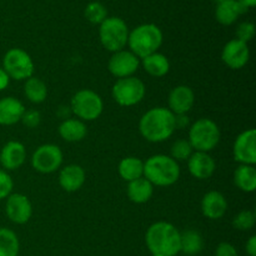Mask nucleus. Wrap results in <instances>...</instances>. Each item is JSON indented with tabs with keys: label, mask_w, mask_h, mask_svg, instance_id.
<instances>
[{
	"label": "nucleus",
	"mask_w": 256,
	"mask_h": 256,
	"mask_svg": "<svg viewBox=\"0 0 256 256\" xmlns=\"http://www.w3.org/2000/svg\"><path fill=\"white\" fill-rule=\"evenodd\" d=\"M255 35V25L250 22H244L238 26L236 39L242 42H249Z\"/></svg>",
	"instance_id": "473e14b6"
},
{
	"label": "nucleus",
	"mask_w": 256,
	"mask_h": 256,
	"mask_svg": "<svg viewBox=\"0 0 256 256\" xmlns=\"http://www.w3.org/2000/svg\"><path fill=\"white\" fill-rule=\"evenodd\" d=\"M190 120L188 118L186 114H180V115H175V128L176 129H184L189 125Z\"/></svg>",
	"instance_id": "e433bc0d"
},
{
	"label": "nucleus",
	"mask_w": 256,
	"mask_h": 256,
	"mask_svg": "<svg viewBox=\"0 0 256 256\" xmlns=\"http://www.w3.org/2000/svg\"><path fill=\"white\" fill-rule=\"evenodd\" d=\"M246 10V8L242 6L238 0H219L215 10V16L220 24L232 25Z\"/></svg>",
	"instance_id": "412c9836"
},
{
	"label": "nucleus",
	"mask_w": 256,
	"mask_h": 256,
	"mask_svg": "<svg viewBox=\"0 0 256 256\" xmlns=\"http://www.w3.org/2000/svg\"><path fill=\"white\" fill-rule=\"evenodd\" d=\"M10 82V78L8 76V74L5 72V70L2 68H0V92H2L4 89H6L8 85Z\"/></svg>",
	"instance_id": "58836bf2"
},
{
	"label": "nucleus",
	"mask_w": 256,
	"mask_h": 256,
	"mask_svg": "<svg viewBox=\"0 0 256 256\" xmlns=\"http://www.w3.org/2000/svg\"><path fill=\"white\" fill-rule=\"evenodd\" d=\"M70 109L82 122H92L102 115L104 102L99 94L90 89H82L72 98Z\"/></svg>",
	"instance_id": "0eeeda50"
},
{
	"label": "nucleus",
	"mask_w": 256,
	"mask_h": 256,
	"mask_svg": "<svg viewBox=\"0 0 256 256\" xmlns=\"http://www.w3.org/2000/svg\"><path fill=\"white\" fill-rule=\"evenodd\" d=\"M232 154L240 164H256V130L248 129L239 134L234 142Z\"/></svg>",
	"instance_id": "f8f14e48"
},
{
	"label": "nucleus",
	"mask_w": 256,
	"mask_h": 256,
	"mask_svg": "<svg viewBox=\"0 0 256 256\" xmlns=\"http://www.w3.org/2000/svg\"><path fill=\"white\" fill-rule=\"evenodd\" d=\"M86 175L80 165L70 164L62 168L59 174V184L65 192H75L85 184Z\"/></svg>",
	"instance_id": "6ab92c4d"
},
{
	"label": "nucleus",
	"mask_w": 256,
	"mask_h": 256,
	"mask_svg": "<svg viewBox=\"0 0 256 256\" xmlns=\"http://www.w3.org/2000/svg\"><path fill=\"white\" fill-rule=\"evenodd\" d=\"M2 69L10 79L28 80L34 74V62L25 50L12 48L4 55Z\"/></svg>",
	"instance_id": "1a4fd4ad"
},
{
	"label": "nucleus",
	"mask_w": 256,
	"mask_h": 256,
	"mask_svg": "<svg viewBox=\"0 0 256 256\" xmlns=\"http://www.w3.org/2000/svg\"><path fill=\"white\" fill-rule=\"evenodd\" d=\"M169 110L174 115L188 114L194 106L195 94L186 85H178L169 94Z\"/></svg>",
	"instance_id": "2eb2a0df"
},
{
	"label": "nucleus",
	"mask_w": 256,
	"mask_h": 256,
	"mask_svg": "<svg viewBox=\"0 0 256 256\" xmlns=\"http://www.w3.org/2000/svg\"><path fill=\"white\" fill-rule=\"evenodd\" d=\"M59 135L69 142H82L88 134L86 125L84 122L79 119H65L62 124L59 125Z\"/></svg>",
	"instance_id": "5701e85b"
},
{
	"label": "nucleus",
	"mask_w": 256,
	"mask_h": 256,
	"mask_svg": "<svg viewBox=\"0 0 256 256\" xmlns=\"http://www.w3.org/2000/svg\"><path fill=\"white\" fill-rule=\"evenodd\" d=\"M12 186H14V182H12V176L5 170L0 169V200L6 199L12 194Z\"/></svg>",
	"instance_id": "72a5a7b5"
},
{
	"label": "nucleus",
	"mask_w": 256,
	"mask_h": 256,
	"mask_svg": "<svg viewBox=\"0 0 256 256\" xmlns=\"http://www.w3.org/2000/svg\"><path fill=\"white\" fill-rule=\"evenodd\" d=\"M234 182L242 192H254L256 189V169L254 165L240 164L234 172Z\"/></svg>",
	"instance_id": "393cba45"
},
{
	"label": "nucleus",
	"mask_w": 256,
	"mask_h": 256,
	"mask_svg": "<svg viewBox=\"0 0 256 256\" xmlns=\"http://www.w3.org/2000/svg\"><path fill=\"white\" fill-rule=\"evenodd\" d=\"M240 4L242 5L244 8L249 9V8H254L256 5V0H238Z\"/></svg>",
	"instance_id": "ea45409f"
},
{
	"label": "nucleus",
	"mask_w": 256,
	"mask_h": 256,
	"mask_svg": "<svg viewBox=\"0 0 256 256\" xmlns=\"http://www.w3.org/2000/svg\"><path fill=\"white\" fill-rule=\"evenodd\" d=\"M26 159V149L19 142H8L0 152V164L5 170H16Z\"/></svg>",
	"instance_id": "f3484780"
},
{
	"label": "nucleus",
	"mask_w": 256,
	"mask_h": 256,
	"mask_svg": "<svg viewBox=\"0 0 256 256\" xmlns=\"http://www.w3.org/2000/svg\"><path fill=\"white\" fill-rule=\"evenodd\" d=\"M20 242L18 235L12 230L0 228V256H18Z\"/></svg>",
	"instance_id": "c85d7f7f"
},
{
	"label": "nucleus",
	"mask_w": 256,
	"mask_h": 256,
	"mask_svg": "<svg viewBox=\"0 0 256 256\" xmlns=\"http://www.w3.org/2000/svg\"><path fill=\"white\" fill-rule=\"evenodd\" d=\"M204 248V240L202 234L196 230H186L180 234V252L188 256H195L200 254Z\"/></svg>",
	"instance_id": "bb28decb"
},
{
	"label": "nucleus",
	"mask_w": 256,
	"mask_h": 256,
	"mask_svg": "<svg viewBox=\"0 0 256 256\" xmlns=\"http://www.w3.org/2000/svg\"><path fill=\"white\" fill-rule=\"evenodd\" d=\"M192 152H194V149H192L189 140L180 139L176 140L172 145V158L175 162H184V160H188L192 156Z\"/></svg>",
	"instance_id": "7c9ffc66"
},
{
	"label": "nucleus",
	"mask_w": 256,
	"mask_h": 256,
	"mask_svg": "<svg viewBox=\"0 0 256 256\" xmlns=\"http://www.w3.org/2000/svg\"><path fill=\"white\" fill-rule=\"evenodd\" d=\"M112 99L120 106H134L144 99L146 94L145 84L135 76L118 79L112 90Z\"/></svg>",
	"instance_id": "6e6552de"
},
{
	"label": "nucleus",
	"mask_w": 256,
	"mask_h": 256,
	"mask_svg": "<svg viewBox=\"0 0 256 256\" xmlns=\"http://www.w3.org/2000/svg\"><path fill=\"white\" fill-rule=\"evenodd\" d=\"M222 59L226 66L232 70H239L249 62L250 50L246 42L232 39L225 44L222 52Z\"/></svg>",
	"instance_id": "4468645a"
},
{
	"label": "nucleus",
	"mask_w": 256,
	"mask_h": 256,
	"mask_svg": "<svg viewBox=\"0 0 256 256\" xmlns=\"http://www.w3.org/2000/svg\"><path fill=\"white\" fill-rule=\"evenodd\" d=\"M220 129L212 119L202 118L192 125L189 130V142L195 152H209L220 142Z\"/></svg>",
	"instance_id": "39448f33"
},
{
	"label": "nucleus",
	"mask_w": 256,
	"mask_h": 256,
	"mask_svg": "<svg viewBox=\"0 0 256 256\" xmlns=\"http://www.w3.org/2000/svg\"><path fill=\"white\" fill-rule=\"evenodd\" d=\"M126 192L130 202H135V204H145L152 199V194H154V185L142 176L134 182H130L128 184Z\"/></svg>",
	"instance_id": "4be33fe9"
},
{
	"label": "nucleus",
	"mask_w": 256,
	"mask_h": 256,
	"mask_svg": "<svg viewBox=\"0 0 256 256\" xmlns=\"http://www.w3.org/2000/svg\"><path fill=\"white\" fill-rule=\"evenodd\" d=\"M142 65L148 74L155 78L165 76L170 70L169 59L160 52H154L145 56L144 59H142Z\"/></svg>",
	"instance_id": "b1692460"
},
{
	"label": "nucleus",
	"mask_w": 256,
	"mask_h": 256,
	"mask_svg": "<svg viewBox=\"0 0 256 256\" xmlns=\"http://www.w3.org/2000/svg\"><path fill=\"white\" fill-rule=\"evenodd\" d=\"M162 44V32L155 24H142L129 32L128 45L139 59L158 52Z\"/></svg>",
	"instance_id": "20e7f679"
},
{
	"label": "nucleus",
	"mask_w": 256,
	"mask_h": 256,
	"mask_svg": "<svg viewBox=\"0 0 256 256\" xmlns=\"http://www.w3.org/2000/svg\"><path fill=\"white\" fill-rule=\"evenodd\" d=\"M144 178L156 186H170L179 180L180 166L172 156L152 155L144 162Z\"/></svg>",
	"instance_id": "7ed1b4c3"
},
{
	"label": "nucleus",
	"mask_w": 256,
	"mask_h": 256,
	"mask_svg": "<svg viewBox=\"0 0 256 256\" xmlns=\"http://www.w3.org/2000/svg\"><path fill=\"white\" fill-rule=\"evenodd\" d=\"M62 164V152L54 144H44L38 148L32 156V165L38 172L52 174Z\"/></svg>",
	"instance_id": "9d476101"
},
{
	"label": "nucleus",
	"mask_w": 256,
	"mask_h": 256,
	"mask_svg": "<svg viewBox=\"0 0 256 256\" xmlns=\"http://www.w3.org/2000/svg\"><path fill=\"white\" fill-rule=\"evenodd\" d=\"M129 29L126 22L116 16L106 18L100 24L99 36L102 46L112 52L124 50L129 39Z\"/></svg>",
	"instance_id": "423d86ee"
},
{
	"label": "nucleus",
	"mask_w": 256,
	"mask_h": 256,
	"mask_svg": "<svg viewBox=\"0 0 256 256\" xmlns=\"http://www.w3.org/2000/svg\"><path fill=\"white\" fill-rule=\"evenodd\" d=\"M140 134L150 142H162L169 139L175 128V115L166 108H152L142 116L139 122Z\"/></svg>",
	"instance_id": "f03ea898"
},
{
	"label": "nucleus",
	"mask_w": 256,
	"mask_h": 256,
	"mask_svg": "<svg viewBox=\"0 0 256 256\" xmlns=\"http://www.w3.org/2000/svg\"><path fill=\"white\" fill-rule=\"evenodd\" d=\"M245 249H246V252L249 256H256V236L252 235V236L249 238V240L246 242V245H245Z\"/></svg>",
	"instance_id": "4c0bfd02"
},
{
	"label": "nucleus",
	"mask_w": 256,
	"mask_h": 256,
	"mask_svg": "<svg viewBox=\"0 0 256 256\" xmlns=\"http://www.w3.org/2000/svg\"><path fill=\"white\" fill-rule=\"evenodd\" d=\"M5 212L14 224H26L32 215V206L29 198L24 194H10L6 198Z\"/></svg>",
	"instance_id": "ddd939ff"
},
{
	"label": "nucleus",
	"mask_w": 256,
	"mask_h": 256,
	"mask_svg": "<svg viewBox=\"0 0 256 256\" xmlns=\"http://www.w3.org/2000/svg\"><path fill=\"white\" fill-rule=\"evenodd\" d=\"M24 94L29 102H34V104H40L48 96L46 84L42 79H39V78H29L25 82Z\"/></svg>",
	"instance_id": "cd10ccee"
},
{
	"label": "nucleus",
	"mask_w": 256,
	"mask_h": 256,
	"mask_svg": "<svg viewBox=\"0 0 256 256\" xmlns=\"http://www.w3.org/2000/svg\"><path fill=\"white\" fill-rule=\"evenodd\" d=\"M180 234L172 224L156 222L149 226L145 242L152 256H176L180 252Z\"/></svg>",
	"instance_id": "f257e3e1"
},
{
	"label": "nucleus",
	"mask_w": 256,
	"mask_h": 256,
	"mask_svg": "<svg viewBox=\"0 0 256 256\" xmlns=\"http://www.w3.org/2000/svg\"><path fill=\"white\" fill-rule=\"evenodd\" d=\"M256 222V215L252 210H242L232 220V225L235 229L240 232H248L252 229Z\"/></svg>",
	"instance_id": "2f4dec72"
},
{
	"label": "nucleus",
	"mask_w": 256,
	"mask_h": 256,
	"mask_svg": "<svg viewBox=\"0 0 256 256\" xmlns=\"http://www.w3.org/2000/svg\"><path fill=\"white\" fill-rule=\"evenodd\" d=\"M140 65V59L130 50H120L112 55L108 69L118 79L132 76Z\"/></svg>",
	"instance_id": "9b49d317"
},
{
	"label": "nucleus",
	"mask_w": 256,
	"mask_h": 256,
	"mask_svg": "<svg viewBox=\"0 0 256 256\" xmlns=\"http://www.w3.org/2000/svg\"><path fill=\"white\" fill-rule=\"evenodd\" d=\"M188 168L189 172L195 179L206 180L212 176L216 169L215 160L208 152H195L188 159Z\"/></svg>",
	"instance_id": "dca6fc26"
},
{
	"label": "nucleus",
	"mask_w": 256,
	"mask_h": 256,
	"mask_svg": "<svg viewBox=\"0 0 256 256\" xmlns=\"http://www.w3.org/2000/svg\"><path fill=\"white\" fill-rule=\"evenodd\" d=\"M119 175L122 180L130 182L144 176V162L139 158L128 156L120 162Z\"/></svg>",
	"instance_id": "a878e982"
},
{
	"label": "nucleus",
	"mask_w": 256,
	"mask_h": 256,
	"mask_svg": "<svg viewBox=\"0 0 256 256\" xmlns=\"http://www.w3.org/2000/svg\"><path fill=\"white\" fill-rule=\"evenodd\" d=\"M228 210V202L219 192H209L202 200V212L210 220L222 219Z\"/></svg>",
	"instance_id": "a211bd4d"
},
{
	"label": "nucleus",
	"mask_w": 256,
	"mask_h": 256,
	"mask_svg": "<svg viewBox=\"0 0 256 256\" xmlns=\"http://www.w3.org/2000/svg\"><path fill=\"white\" fill-rule=\"evenodd\" d=\"M25 108L16 98L6 96L0 99V125L10 126L22 122Z\"/></svg>",
	"instance_id": "aec40b11"
},
{
	"label": "nucleus",
	"mask_w": 256,
	"mask_h": 256,
	"mask_svg": "<svg viewBox=\"0 0 256 256\" xmlns=\"http://www.w3.org/2000/svg\"><path fill=\"white\" fill-rule=\"evenodd\" d=\"M215 256H238V252L230 242H220L215 252Z\"/></svg>",
	"instance_id": "c9c22d12"
},
{
	"label": "nucleus",
	"mask_w": 256,
	"mask_h": 256,
	"mask_svg": "<svg viewBox=\"0 0 256 256\" xmlns=\"http://www.w3.org/2000/svg\"><path fill=\"white\" fill-rule=\"evenodd\" d=\"M84 15L92 24L100 25L108 18V10L102 2H92L88 4V6L85 8Z\"/></svg>",
	"instance_id": "c756f323"
},
{
	"label": "nucleus",
	"mask_w": 256,
	"mask_h": 256,
	"mask_svg": "<svg viewBox=\"0 0 256 256\" xmlns=\"http://www.w3.org/2000/svg\"><path fill=\"white\" fill-rule=\"evenodd\" d=\"M22 124L26 128H30V129H34L42 122V115H40L39 112L36 110H25L24 115L22 118Z\"/></svg>",
	"instance_id": "f704fd0d"
}]
</instances>
